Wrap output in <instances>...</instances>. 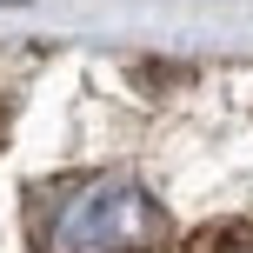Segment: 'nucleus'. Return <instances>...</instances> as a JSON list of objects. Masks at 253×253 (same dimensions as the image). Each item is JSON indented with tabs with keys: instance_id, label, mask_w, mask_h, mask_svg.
<instances>
[{
	"instance_id": "2",
	"label": "nucleus",
	"mask_w": 253,
	"mask_h": 253,
	"mask_svg": "<svg viewBox=\"0 0 253 253\" xmlns=\"http://www.w3.org/2000/svg\"><path fill=\"white\" fill-rule=\"evenodd\" d=\"M193 253H253V233L247 227H227V233H207Z\"/></svg>"
},
{
	"instance_id": "1",
	"label": "nucleus",
	"mask_w": 253,
	"mask_h": 253,
	"mask_svg": "<svg viewBox=\"0 0 253 253\" xmlns=\"http://www.w3.org/2000/svg\"><path fill=\"white\" fill-rule=\"evenodd\" d=\"M160 227L153 200L120 173L67 180L40 207V253H140Z\"/></svg>"
}]
</instances>
